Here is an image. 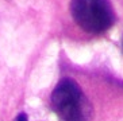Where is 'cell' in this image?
I'll return each mask as SVG.
<instances>
[{"instance_id": "6da1fadb", "label": "cell", "mask_w": 123, "mask_h": 121, "mask_svg": "<svg viewBox=\"0 0 123 121\" xmlns=\"http://www.w3.org/2000/svg\"><path fill=\"white\" fill-rule=\"evenodd\" d=\"M51 106L61 121H91L92 110L88 98L76 81L64 78L51 94Z\"/></svg>"}, {"instance_id": "7a4b0ae2", "label": "cell", "mask_w": 123, "mask_h": 121, "mask_svg": "<svg viewBox=\"0 0 123 121\" xmlns=\"http://www.w3.org/2000/svg\"><path fill=\"white\" fill-rule=\"evenodd\" d=\"M70 12L77 26L89 34H101L115 22L110 0H72Z\"/></svg>"}, {"instance_id": "3957f363", "label": "cell", "mask_w": 123, "mask_h": 121, "mask_svg": "<svg viewBox=\"0 0 123 121\" xmlns=\"http://www.w3.org/2000/svg\"><path fill=\"white\" fill-rule=\"evenodd\" d=\"M16 121H29V118H27V114L26 113H20L16 117Z\"/></svg>"}]
</instances>
